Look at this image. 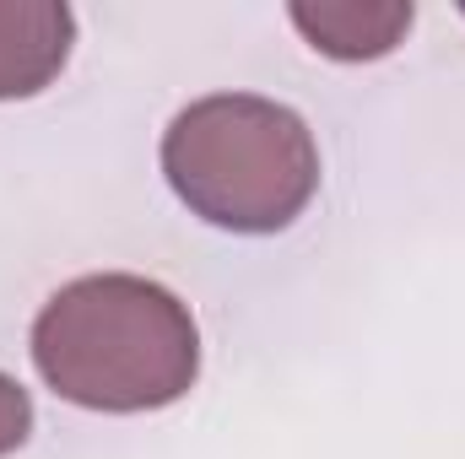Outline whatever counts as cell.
Returning a JSON list of instances; mask_svg holds the SVG:
<instances>
[{
	"mask_svg": "<svg viewBox=\"0 0 465 459\" xmlns=\"http://www.w3.org/2000/svg\"><path fill=\"white\" fill-rule=\"evenodd\" d=\"M33 362L44 384L82 411H163L195 389L201 330L190 308L146 276L65 281L33 319Z\"/></svg>",
	"mask_w": 465,
	"mask_h": 459,
	"instance_id": "1",
	"label": "cell"
},
{
	"mask_svg": "<svg viewBox=\"0 0 465 459\" xmlns=\"http://www.w3.org/2000/svg\"><path fill=\"white\" fill-rule=\"evenodd\" d=\"M163 173L201 222L260 238L292 228L314 200L320 146L276 98L212 93L163 130Z\"/></svg>",
	"mask_w": 465,
	"mask_h": 459,
	"instance_id": "2",
	"label": "cell"
},
{
	"mask_svg": "<svg viewBox=\"0 0 465 459\" xmlns=\"http://www.w3.org/2000/svg\"><path fill=\"white\" fill-rule=\"evenodd\" d=\"M76 38V16L60 0H0V103L44 93Z\"/></svg>",
	"mask_w": 465,
	"mask_h": 459,
	"instance_id": "3",
	"label": "cell"
},
{
	"mask_svg": "<svg viewBox=\"0 0 465 459\" xmlns=\"http://www.w3.org/2000/svg\"><path fill=\"white\" fill-rule=\"evenodd\" d=\"M292 27L331 60H379L411 27V0H298Z\"/></svg>",
	"mask_w": 465,
	"mask_h": 459,
	"instance_id": "4",
	"label": "cell"
},
{
	"mask_svg": "<svg viewBox=\"0 0 465 459\" xmlns=\"http://www.w3.org/2000/svg\"><path fill=\"white\" fill-rule=\"evenodd\" d=\"M27 433H33V400L11 373H0V459L16 454L27 444Z\"/></svg>",
	"mask_w": 465,
	"mask_h": 459,
	"instance_id": "5",
	"label": "cell"
}]
</instances>
